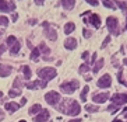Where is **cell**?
Wrapping results in <instances>:
<instances>
[{"mask_svg": "<svg viewBox=\"0 0 127 122\" xmlns=\"http://www.w3.org/2000/svg\"><path fill=\"white\" fill-rule=\"evenodd\" d=\"M98 87H101V89H109L110 84H112V77L109 76V74H103L99 80H98Z\"/></svg>", "mask_w": 127, "mask_h": 122, "instance_id": "9", "label": "cell"}, {"mask_svg": "<svg viewBox=\"0 0 127 122\" xmlns=\"http://www.w3.org/2000/svg\"><path fill=\"white\" fill-rule=\"evenodd\" d=\"M75 30V25H74V22H67V24H66V25H64V32L67 34H71L73 32V31Z\"/></svg>", "mask_w": 127, "mask_h": 122, "instance_id": "22", "label": "cell"}, {"mask_svg": "<svg viewBox=\"0 0 127 122\" xmlns=\"http://www.w3.org/2000/svg\"><path fill=\"white\" fill-rule=\"evenodd\" d=\"M123 63H124V65H127V58H126V59H123Z\"/></svg>", "mask_w": 127, "mask_h": 122, "instance_id": "49", "label": "cell"}, {"mask_svg": "<svg viewBox=\"0 0 127 122\" xmlns=\"http://www.w3.org/2000/svg\"><path fill=\"white\" fill-rule=\"evenodd\" d=\"M15 42H17V38H15V37H13V35H10V37L7 38V45H8V46H11V45H14Z\"/></svg>", "mask_w": 127, "mask_h": 122, "instance_id": "31", "label": "cell"}, {"mask_svg": "<svg viewBox=\"0 0 127 122\" xmlns=\"http://www.w3.org/2000/svg\"><path fill=\"white\" fill-rule=\"evenodd\" d=\"M85 110L88 112H96L99 111V107L98 105H85Z\"/></svg>", "mask_w": 127, "mask_h": 122, "instance_id": "26", "label": "cell"}, {"mask_svg": "<svg viewBox=\"0 0 127 122\" xmlns=\"http://www.w3.org/2000/svg\"><path fill=\"white\" fill-rule=\"evenodd\" d=\"M91 59H92V60H91V63H95V62H96V53H95V52L92 53V58H91Z\"/></svg>", "mask_w": 127, "mask_h": 122, "instance_id": "38", "label": "cell"}, {"mask_svg": "<svg viewBox=\"0 0 127 122\" xmlns=\"http://www.w3.org/2000/svg\"><path fill=\"white\" fill-rule=\"evenodd\" d=\"M103 4H105V7H108V8H116L115 3L109 1V0H103Z\"/></svg>", "mask_w": 127, "mask_h": 122, "instance_id": "32", "label": "cell"}, {"mask_svg": "<svg viewBox=\"0 0 127 122\" xmlns=\"http://www.w3.org/2000/svg\"><path fill=\"white\" fill-rule=\"evenodd\" d=\"M34 1L36 4H43V1H45V0H34Z\"/></svg>", "mask_w": 127, "mask_h": 122, "instance_id": "44", "label": "cell"}, {"mask_svg": "<svg viewBox=\"0 0 127 122\" xmlns=\"http://www.w3.org/2000/svg\"><path fill=\"white\" fill-rule=\"evenodd\" d=\"M88 91H90V87L88 86H85L84 89H82V91H81V101H85L87 100V94H88Z\"/></svg>", "mask_w": 127, "mask_h": 122, "instance_id": "25", "label": "cell"}, {"mask_svg": "<svg viewBox=\"0 0 127 122\" xmlns=\"http://www.w3.org/2000/svg\"><path fill=\"white\" fill-rule=\"evenodd\" d=\"M20 94H21V91H20V90H17V89H11L10 91H8V96L13 97V98H14V97H17V96H20Z\"/></svg>", "mask_w": 127, "mask_h": 122, "instance_id": "28", "label": "cell"}, {"mask_svg": "<svg viewBox=\"0 0 127 122\" xmlns=\"http://www.w3.org/2000/svg\"><path fill=\"white\" fill-rule=\"evenodd\" d=\"M14 89H17V90H20V87L23 86V83H21V79L20 77H15V80H14Z\"/></svg>", "mask_w": 127, "mask_h": 122, "instance_id": "30", "label": "cell"}, {"mask_svg": "<svg viewBox=\"0 0 127 122\" xmlns=\"http://www.w3.org/2000/svg\"><path fill=\"white\" fill-rule=\"evenodd\" d=\"M56 74H57V72L55 67H43V69L38 70V76L43 81H49V80H52V79H55Z\"/></svg>", "mask_w": 127, "mask_h": 122, "instance_id": "2", "label": "cell"}, {"mask_svg": "<svg viewBox=\"0 0 127 122\" xmlns=\"http://www.w3.org/2000/svg\"><path fill=\"white\" fill-rule=\"evenodd\" d=\"M38 49H39V52H41V53H43V55H49V53H50V49L46 46L45 42H41V44H39V46H38Z\"/></svg>", "mask_w": 127, "mask_h": 122, "instance_id": "19", "label": "cell"}, {"mask_svg": "<svg viewBox=\"0 0 127 122\" xmlns=\"http://www.w3.org/2000/svg\"><path fill=\"white\" fill-rule=\"evenodd\" d=\"M41 111H42V107H41V105H39V104H34V105L30 108V111H28V112H30L31 115H36L38 112H41Z\"/></svg>", "mask_w": 127, "mask_h": 122, "instance_id": "20", "label": "cell"}, {"mask_svg": "<svg viewBox=\"0 0 127 122\" xmlns=\"http://www.w3.org/2000/svg\"><path fill=\"white\" fill-rule=\"evenodd\" d=\"M85 22H90L92 27L99 28L101 27V17L98 14H90V20H85Z\"/></svg>", "mask_w": 127, "mask_h": 122, "instance_id": "13", "label": "cell"}, {"mask_svg": "<svg viewBox=\"0 0 127 122\" xmlns=\"http://www.w3.org/2000/svg\"><path fill=\"white\" fill-rule=\"evenodd\" d=\"M25 103H27V98H24V97H23V98H21V105H24Z\"/></svg>", "mask_w": 127, "mask_h": 122, "instance_id": "45", "label": "cell"}, {"mask_svg": "<svg viewBox=\"0 0 127 122\" xmlns=\"http://www.w3.org/2000/svg\"><path fill=\"white\" fill-rule=\"evenodd\" d=\"M15 8V4L14 1H6V0H0V11L1 13H8V11H13Z\"/></svg>", "mask_w": 127, "mask_h": 122, "instance_id": "10", "label": "cell"}, {"mask_svg": "<svg viewBox=\"0 0 127 122\" xmlns=\"http://www.w3.org/2000/svg\"><path fill=\"white\" fill-rule=\"evenodd\" d=\"M3 119H4V111L0 110V121H3Z\"/></svg>", "mask_w": 127, "mask_h": 122, "instance_id": "41", "label": "cell"}, {"mask_svg": "<svg viewBox=\"0 0 127 122\" xmlns=\"http://www.w3.org/2000/svg\"><path fill=\"white\" fill-rule=\"evenodd\" d=\"M49 122H52V121H49Z\"/></svg>", "mask_w": 127, "mask_h": 122, "instance_id": "52", "label": "cell"}, {"mask_svg": "<svg viewBox=\"0 0 127 122\" xmlns=\"http://www.w3.org/2000/svg\"><path fill=\"white\" fill-rule=\"evenodd\" d=\"M106 25H108V30H109L110 34H113V35H119L120 34L119 21H117L115 17H108V20H106Z\"/></svg>", "mask_w": 127, "mask_h": 122, "instance_id": "4", "label": "cell"}, {"mask_svg": "<svg viewBox=\"0 0 127 122\" xmlns=\"http://www.w3.org/2000/svg\"><path fill=\"white\" fill-rule=\"evenodd\" d=\"M91 6H98V0H87Z\"/></svg>", "mask_w": 127, "mask_h": 122, "instance_id": "37", "label": "cell"}, {"mask_svg": "<svg viewBox=\"0 0 127 122\" xmlns=\"http://www.w3.org/2000/svg\"><path fill=\"white\" fill-rule=\"evenodd\" d=\"M11 20L15 22L17 20H18V14H17V13H14V14H13V17H11Z\"/></svg>", "mask_w": 127, "mask_h": 122, "instance_id": "39", "label": "cell"}, {"mask_svg": "<svg viewBox=\"0 0 127 122\" xmlns=\"http://www.w3.org/2000/svg\"><path fill=\"white\" fill-rule=\"evenodd\" d=\"M56 108L60 112H63L66 115H71V117H75L78 115L81 111V107L78 105V103L73 98H64V100L60 101L59 105H56Z\"/></svg>", "mask_w": 127, "mask_h": 122, "instance_id": "1", "label": "cell"}, {"mask_svg": "<svg viewBox=\"0 0 127 122\" xmlns=\"http://www.w3.org/2000/svg\"><path fill=\"white\" fill-rule=\"evenodd\" d=\"M60 4H62L63 8H66V10H71V8H74L75 0H62Z\"/></svg>", "mask_w": 127, "mask_h": 122, "instance_id": "17", "label": "cell"}, {"mask_svg": "<svg viewBox=\"0 0 127 122\" xmlns=\"http://www.w3.org/2000/svg\"><path fill=\"white\" fill-rule=\"evenodd\" d=\"M115 4H117V7H119V8H122V10H126V8H127V4L126 3H124V1H116V3Z\"/></svg>", "mask_w": 127, "mask_h": 122, "instance_id": "33", "label": "cell"}, {"mask_svg": "<svg viewBox=\"0 0 127 122\" xmlns=\"http://www.w3.org/2000/svg\"><path fill=\"white\" fill-rule=\"evenodd\" d=\"M48 81L43 80H35V81H30V83H25V87L30 90H36V89H45Z\"/></svg>", "mask_w": 127, "mask_h": 122, "instance_id": "8", "label": "cell"}, {"mask_svg": "<svg viewBox=\"0 0 127 122\" xmlns=\"http://www.w3.org/2000/svg\"><path fill=\"white\" fill-rule=\"evenodd\" d=\"M78 80H71V81H64L60 84V90L64 93V94H71V93H74L75 90L78 89Z\"/></svg>", "mask_w": 127, "mask_h": 122, "instance_id": "3", "label": "cell"}, {"mask_svg": "<svg viewBox=\"0 0 127 122\" xmlns=\"http://www.w3.org/2000/svg\"><path fill=\"white\" fill-rule=\"evenodd\" d=\"M124 86H127V81H124Z\"/></svg>", "mask_w": 127, "mask_h": 122, "instance_id": "51", "label": "cell"}, {"mask_svg": "<svg viewBox=\"0 0 127 122\" xmlns=\"http://www.w3.org/2000/svg\"><path fill=\"white\" fill-rule=\"evenodd\" d=\"M39 55H41V52H39V49L38 48H34L32 49V52H31V60H34V62H38V58H39Z\"/></svg>", "mask_w": 127, "mask_h": 122, "instance_id": "23", "label": "cell"}, {"mask_svg": "<svg viewBox=\"0 0 127 122\" xmlns=\"http://www.w3.org/2000/svg\"><path fill=\"white\" fill-rule=\"evenodd\" d=\"M109 97H110L109 93H95V94H92V101L98 104H102L105 101H108Z\"/></svg>", "mask_w": 127, "mask_h": 122, "instance_id": "11", "label": "cell"}, {"mask_svg": "<svg viewBox=\"0 0 127 122\" xmlns=\"http://www.w3.org/2000/svg\"><path fill=\"white\" fill-rule=\"evenodd\" d=\"M20 107H21V104H17V103H7V104H6V110H7L10 114L15 112Z\"/></svg>", "mask_w": 127, "mask_h": 122, "instance_id": "16", "label": "cell"}, {"mask_svg": "<svg viewBox=\"0 0 127 122\" xmlns=\"http://www.w3.org/2000/svg\"><path fill=\"white\" fill-rule=\"evenodd\" d=\"M20 48H21V44L17 41L14 45H11V46H10V53H11V55H17V53L20 52Z\"/></svg>", "mask_w": 127, "mask_h": 122, "instance_id": "18", "label": "cell"}, {"mask_svg": "<svg viewBox=\"0 0 127 122\" xmlns=\"http://www.w3.org/2000/svg\"><path fill=\"white\" fill-rule=\"evenodd\" d=\"M1 98H3V93L0 91V101H1Z\"/></svg>", "mask_w": 127, "mask_h": 122, "instance_id": "48", "label": "cell"}, {"mask_svg": "<svg viewBox=\"0 0 127 122\" xmlns=\"http://www.w3.org/2000/svg\"><path fill=\"white\" fill-rule=\"evenodd\" d=\"M18 122H27V121H24V119H21V121H18Z\"/></svg>", "mask_w": 127, "mask_h": 122, "instance_id": "50", "label": "cell"}, {"mask_svg": "<svg viewBox=\"0 0 127 122\" xmlns=\"http://www.w3.org/2000/svg\"><path fill=\"white\" fill-rule=\"evenodd\" d=\"M112 122H123V121H120V119H113Z\"/></svg>", "mask_w": 127, "mask_h": 122, "instance_id": "47", "label": "cell"}, {"mask_svg": "<svg viewBox=\"0 0 127 122\" xmlns=\"http://www.w3.org/2000/svg\"><path fill=\"white\" fill-rule=\"evenodd\" d=\"M109 42H110V37H106V38H105V41H103V44H102V49H105V46H106Z\"/></svg>", "mask_w": 127, "mask_h": 122, "instance_id": "34", "label": "cell"}, {"mask_svg": "<svg viewBox=\"0 0 127 122\" xmlns=\"http://www.w3.org/2000/svg\"><path fill=\"white\" fill-rule=\"evenodd\" d=\"M112 104L119 107V105H123V104L127 103V94H122V93H117V94H113L112 96Z\"/></svg>", "mask_w": 127, "mask_h": 122, "instance_id": "7", "label": "cell"}, {"mask_svg": "<svg viewBox=\"0 0 127 122\" xmlns=\"http://www.w3.org/2000/svg\"><path fill=\"white\" fill-rule=\"evenodd\" d=\"M64 46H66V49H70V51L75 49V46H77V39L75 38H67V39L64 41Z\"/></svg>", "mask_w": 127, "mask_h": 122, "instance_id": "15", "label": "cell"}, {"mask_svg": "<svg viewBox=\"0 0 127 122\" xmlns=\"http://www.w3.org/2000/svg\"><path fill=\"white\" fill-rule=\"evenodd\" d=\"M102 66H103V59L96 60V62H95V66H94V69H92V72L94 73H98V72L102 69Z\"/></svg>", "mask_w": 127, "mask_h": 122, "instance_id": "24", "label": "cell"}, {"mask_svg": "<svg viewBox=\"0 0 127 122\" xmlns=\"http://www.w3.org/2000/svg\"><path fill=\"white\" fill-rule=\"evenodd\" d=\"M21 72L24 73V77H25L27 80H30V79H31V76H32L30 66H23V67H21Z\"/></svg>", "mask_w": 127, "mask_h": 122, "instance_id": "21", "label": "cell"}, {"mask_svg": "<svg viewBox=\"0 0 127 122\" xmlns=\"http://www.w3.org/2000/svg\"><path fill=\"white\" fill-rule=\"evenodd\" d=\"M13 72V67L10 65H3V63H0V76L1 77H7L10 76Z\"/></svg>", "mask_w": 127, "mask_h": 122, "instance_id": "14", "label": "cell"}, {"mask_svg": "<svg viewBox=\"0 0 127 122\" xmlns=\"http://www.w3.org/2000/svg\"><path fill=\"white\" fill-rule=\"evenodd\" d=\"M78 70H80V73H81V74H82V73H85V72L90 70V65H88V63H82L81 66H80Z\"/></svg>", "mask_w": 127, "mask_h": 122, "instance_id": "27", "label": "cell"}, {"mask_svg": "<svg viewBox=\"0 0 127 122\" xmlns=\"http://www.w3.org/2000/svg\"><path fill=\"white\" fill-rule=\"evenodd\" d=\"M28 22H30L31 25H35V24H36L38 21H36V20H35V18H31V20H30V21H28Z\"/></svg>", "mask_w": 127, "mask_h": 122, "instance_id": "40", "label": "cell"}, {"mask_svg": "<svg viewBox=\"0 0 127 122\" xmlns=\"http://www.w3.org/2000/svg\"><path fill=\"white\" fill-rule=\"evenodd\" d=\"M49 117H50V112L48 110H42L41 112H38L34 117V121L35 122H46V121H49Z\"/></svg>", "mask_w": 127, "mask_h": 122, "instance_id": "12", "label": "cell"}, {"mask_svg": "<svg viewBox=\"0 0 127 122\" xmlns=\"http://www.w3.org/2000/svg\"><path fill=\"white\" fill-rule=\"evenodd\" d=\"M68 122H81V118H75V119H70Z\"/></svg>", "mask_w": 127, "mask_h": 122, "instance_id": "42", "label": "cell"}, {"mask_svg": "<svg viewBox=\"0 0 127 122\" xmlns=\"http://www.w3.org/2000/svg\"><path fill=\"white\" fill-rule=\"evenodd\" d=\"M45 100L48 104L53 105V107H56L57 104L60 103V94L56 91H49L48 94H45Z\"/></svg>", "mask_w": 127, "mask_h": 122, "instance_id": "5", "label": "cell"}, {"mask_svg": "<svg viewBox=\"0 0 127 122\" xmlns=\"http://www.w3.org/2000/svg\"><path fill=\"white\" fill-rule=\"evenodd\" d=\"M0 25H1V27H7L8 25V18H7V17H4V15L0 17Z\"/></svg>", "mask_w": 127, "mask_h": 122, "instance_id": "29", "label": "cell"}, {"mask_svg": "<svg viewBox=\"0 0 127 122\" xmlns=\"http://www.w3.org/2000/svg\"><path fill=\"white\" fill-rule=\"evenodd\" d=\"M123 115H124V117H126V118H127V107H126V108H124V110H123Z\"/></svg>", "mask_w": 127, "mask_h": 122, "instance_id": "46", "label": "cell"}, {"mask_svg": "<svg viewBox=\"0 0 127 122\" xmlns=\"http://www.w3.org/2000/svg\"><path fill=\"white\" fill-rule=\"evenodd\" d=\"M82 34H84V37H85V38H90L91 35H92V32L88 31V30H84V31H82Z\"/></svg>", "mask_w": 127, "mask_h": 122, "instance_id": "35", "label": "cell"}, {"mask_svg": "<svg viewBox=\"0 0 127 122\" xmlns=\"http://www.w3.org/2000/svg\"><path fill=\"white\" fill-rule=\"evenodd\" d=\"M4 51H6V45L1 44V45H0V56L3 55V52H4Z\"/></svg>", "mask_w": 127, "mask_h": 122, "instance_id": "36", "label": "cell"}, {"mask_svg": "<svg viewBox=\"0 0 127 122\" xmlns=\"http://www.w3.org/2000/svg\"><path fill=\"white\" fill-rule=\"evenodd\" d=\"M42 27L45 28V35H46V38H49L50 41H56V39H57V32H56V30L49 25V22L45 21L43 24H42Z\"/></svg>", "mask_w": 127, "mask_h": 122, "instance_id": "6", "label": "cell"}, {"mask_svg": "<svg viewBox=\"0 0 127 122\" xmlns=\"http://www.w3.org/2000/svg\"><path fill=\"white\" fill-rule=\"evenodd\" d=\"M88 55H90L88 52H84V53H82V59H87V58H88Z\"/></svg>", "mask_w": 127, "mask_h": 122, "instance_id": "43", "label": "cell"}]
</instances>
